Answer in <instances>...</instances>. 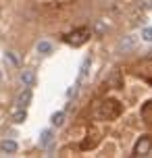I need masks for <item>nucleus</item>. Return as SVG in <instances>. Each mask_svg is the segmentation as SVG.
<instances>
[{"label": "nucleus", "instance_id": "obj_12", "mask_svg": "<svg viewBox=\"0 0 152 158\" xmlns=\"http://www.w3.org/2000/svg\"><path fill=\"white\" fill-rule=\"evenodd\" d=\"M52 137H54V135H52V131H44V133H42V137H40V143H42V146H50Z\"/></svg>", "mask_w": 152, "mask_h": 158}, {"label": "nucleus", "instance_id": "obj_16", "mask_svg": "<svg viewBox=\"0 0 152 158\" xmlns=\"http://www.w3.org/2000/svg\"><path fill=\"white\" fill-rule=\"evenodd\" d=\"M90 63H92V60H86V63H83V67H81V73H79V81H83V77H86V75H88V69H90Z\"/></svg>", "mask_w": 152, "mask_h": 158}, {"label": "nucleus", "instance_id": "obj_13", "mask_svg": "<svg viewBox=\"0 0 152 158\" xmlns=\"http://www.w3.org/2000/svg\"><path fill=\"white\" fill-rule=\"evenodd\" d=\"M137 8H140V10H150L152 0H137Z\"/></svg>", "mask_w": 152, "mask_h": 158}, {"label": "nucleus", "instance_id": "obj_10", "mask_svg": "<svg viewBox=\"0 0 152 158\" xmlns=\"http://www.w3.org/2000/svg\"><path fill=\"white\" fill-rule=\"evenodd\" d=\"M96 143H98V137H96V135H90V139H83L81 148H83V150H90V148H94Z\"/></svg>", "mask_w": 152, "mask_h": 158}, {"label": "nucleus", "instance_id": "obj_9", "mask_svg": "<svg viewBox=\"0 0 152 158\" xmlns=\"http://www.w3.org/2000/svg\"><path fill=\"white\" fill-rule=\"evenodd\" d=\"M13 121L15 123H23L25 121V108H15L13 110Z\"/></svg>", "mask_w": 152, "mask_h": 158}, {"label": "nucleus", "instance_id": "obj_2", "mask_svg": "<svg viewBox=\"0 0 152 158\" xmlns=\"http://www.w3.org/2000/svg\"><path fill=\"white\" fill-rule=\"evenodd\" d=\"M92 38V31H90L88 27H79V29H75V31H71L67 38H65V42L69 44V46H81V44H86L88 40Z\"/></svg>", "mask_w": 152, "mask_h": 158}, {"label": "nucleus", "instance_id": "obj_6", "mask_svg": "<svg viewBox=\"0 0 152 158\" xmlns=\"http://www.w3.org/2000/svg\"><path fill=\"white\" fill-rule=\"evenodd\" d=\"M19 81H21L25 87H32L33 83H36V75H33V71L25 69V71H21V75H19Z\"/></svg>", "mask_w": 152, "mask_h": 158}, {"label": "nucleus", "instance_id": "obj_15", "mask_svg": "<svg viewBox=\"0 0 152 158\" xmlns=\"http://www.w3.org/2000/svg\"><path fill=\"white\" fill-rule=\"evenodd\" d=\"M142 40L152 42V27H144V29H142Z\"/></svg>", "mask_w": 152, "mask_h": 158}, {"label": "nucleus", "instance_id": "obj_11", "mask_svg": "<svg viewBox=\"0 0 152 158\" xmlns=\"http://www.w3.org/2000/svg\"><path fill=\"white\" fill-rule=\"evenodd\" d=\"M63 123H65V112H54V114H52V125L61 127Z\"/></svg>", "mask_w": 152, "mask_h": 158}, {"label": "nucleus", "instance_id": "obj_17", "mask_svg": "<svg viewBox=\"0 0 152 158\" xmlns=\"http://www.w3.org/2000/svg\"><path fill=\"white\" fill-rule=\"evenodd\" d=\"M0 85H2V73H0Z\"/></svg>", "mask_w": 152, "mask_h": 158}, {"label": "nucleus", "instance_id": "obj_4", "mask_svg": "<svg viewBox=\"0 0 152 158\" xmlns=\"http://www.w3.org/2000/svg\"><path fill=\"white\" fill-rule=\"evenodd\" d=\"M29 102H32V89H29V87H25L23 92L17 96V108H27Z\"/></svg>", "mask_w": 152, "mask_h": 158}, {"label": "nucleus", "instance_id": "obj_3", "mask_svg": "<svg viewBox=\"0 0 152 158\" xmlns=\"http://www.w3.org/2000/svg\"><path fill=\"white\" fill-rule=\"evenodd\" d=\"M150 150H152V137L150 135H142L136 142V146H133V154L136 156H146Z\"/></svg>", "mask_w": 152, "mask_h": 158}, {"label": "nucleus", "instance_id": "obj_5", "mask_svg": "<svg viewBox=\"0 0 152 158\" xmlns=\"http://www.w3.org/2000/svg\"><path fill=\"white\" fill-rule=\"evenodd\" d=\"M136 35H127V38H123L119 42V46H117V50H119V52H129V50H133V48H136Z\"/></svg>", "mask_w": 152, "mask_h": 158}, {"label": "nucleus", "instance_id": "obj_8", "mask_svg": "<svg viewBox=\"0 0 152 158\" xmlns=\"http://www.w3.org/2000/svg\"><path fill=\"white\" fill-rule=\"evenodd\" d=\"M36 50H38L40 54H48V52H52V44H50V42H38Z\"/></svg>", "mask_w": 152, "mask_h": 158}, {"label": "nucleus", "instance_id": "obj_1", "mask_svg": "<svg viewBox=\"0 0 152 158\" xmlns=\"http://www.w3.org/2000/svg\"><path fill=\"white\" fill-rule=\"evenodd\" d=\"M121 104L117 102V100H104L100 106H98V110H96V117L100 118V121H115V118L121 114Z\"/></svg>", "mask_w": 152, "mask_h": 158}, {"label": "nucleus", "instance_id": "obj_7", "mask_svg": "<svg viewBox=\"0 0 152 158\" xmlns=\"http://www.w3.org/2000/svg\"><path fill=\"white\" fill-rule=\"evenodd\" d=\"M0 150L4 152V154H15L17 152V143L13 139H2L0 142Z\"/></svg>", "mask_w": 152, "mask_h": 158}, {"label": "nucleus", "instance_id": "obj_14", "mask_svg": "<svg viewBox=\"0 0 152 158\" xmlns=\"http://www.w3.org/2000/svg\"><path fill=\"white\" fill-rule=\"evenodd\" d=\"M108 85H112V87H119L121 85V75H119V73H112V77L108 79Z\"/></svg>", "mask_w": 152, "mask_h": 158}]
</instances>
